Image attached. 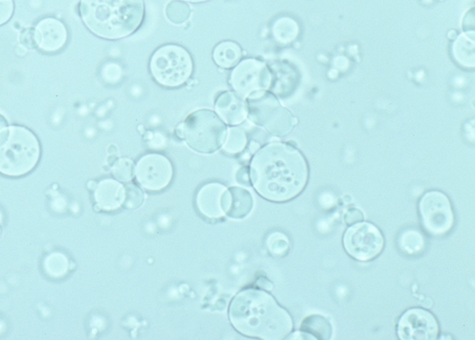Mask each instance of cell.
Instances as JSON below:
<instances>
[{
    "mask_svg": "<svg viewBox=\"0 0 475 340\" xmlns=\"http://www.w3.org/2000/svg\"><path fill=\"white\" fill-rule=\"evenodd\" d=\"M309 170L304 155L285 143L266 144L250 164V179L265 199L285 203L298 197L307 185Z\"/></svg>",
    "mask_w": 475,
    "mask_h": 340,
    "instance_id": "obj_1",
    "label": "cell"
},
{
    "mask_svg": "<svg viewBox=\"0 0 475 340\" xmlns=\"http://www.w3.org/2000/svg\"><path fill=\"white\" fill-rule=\"evenodd\" d=\"M229 319L239 333L265 340L285 339L294 327L290 314L259 289L239 293L230 305Z\"/></svg>",
    "mask_w": 475,
    "mask_h": 340,
    "instance_id": "obj_2",
    "label": "cell"
},
{
    "mask_svg": "<svg viewBox=\"0 0 475 340\" xmlns=\"http://www.w3.org/2000/svg\"><path fill=\"white\" fill-rule=\"evenodd\" d=\"M80 16L94 35L105 39L127 38L140 28L144 0H81Z\"/></svg>",
    "mask_w": 475,
    "mask_h": 340,
    "instance_id": "obj_3",
    "label": "cell"
},
{
    "mask_svg": "<svg viewBox=\"0 0 475 340\" xmlns=\"http://www.w3.org/2000/svg\"><path fill=\"white\" fill-rule=\"evenodd\" d=\"M40 158V142L26 128L11 125L0 132V174L22 176L35 169Z\"/></svg>",
    "mask_w": 475,
    "mask_h": 340,
    "instance_id": "obj_4",
    "label": "cell"
},
{
    "mask_svg": "<svg viewBox=\"0 0 475 340\" xmlns=\"http://www.w3.org/2000/svg\"><path fill=\"white\" fill-rule=\"evenodd\" d=\"M227 125L214 111L199 110L178 125L176 135L197 152L210 154L223 147Z\"/></svg>",
    "mask_w": 475,
    "mask_h": 340,
    "instance_id": "obj_5",
    "label": "cell"
},
{
    "mask_svg": "<svg viewBox=\"0 0 475 340\" xmlns=\"http://www.w3.org/2000/svg\"><path fill=\"white\" fill-rule=\"evenodd\" d=\"M149 69L159 85L178 88L184 85L193 75V61L187 50L175 44H168L152 55Z\"/></svg>",
    "mask_w": 475,
    "mask_h": 340,
    "instance_id": "obj_6",
    "label": "cell"
},
{
    "mask_svg": "<svg viewBox=\"0 0 475 340\" xmlns=\"http://www.w3.org/2000/svg\"><path fill=\"white\" fill-rule=\"evenodd\" d=\"M248 116L254 124L265 128L273 135L283 136L291 132L298 120L283 108L271 94L263 91L249 97Z\"/></svg>",
    "mask_w": 475,
    "mask_h": 340,
    "instance_id": "obj_7",
    "label": "cell"
},
{
    "mask_svg": "<svg viewBox=\"0 0 475 340\" xmlns=\"http://www.w3.org/2000/svg\"><path fill=\"white\" fill-rule=\"evenodd\" d=\"M419 214L422 225L430 235L445 236L454 227V209L443 192L433 191L424 194L419 202Z\"/></svg>",
    "mask_w": 475,
    "mask_h": 340,
    "instance_id": "obj_8",
    "label": "cell"
},
{
    "mask_svg": "<svg viewBox=\"0 0 475 340\" xmlns=\"http://www.w3.org/2000/svg\"><path fill=\"white\" fill-rule=\"evenodd\" d=\"M343 246L355 260L369 261L379 257L385 246L382 231L376 225L360 222L350 227L343 237Z\"/></svg>",
    "mask_w": 475,
    "mask_h": 340,
    "instance_id": "obj_9",
    "label": "cell"
},
{
    "mask_svg": "<svg viewBox=\"0 0 475 340\" xmlns=\"http://www.w3.org/2000/svg\"><path fill=\"white\" fill-rule=\"evenodd\" d=\"M272 74L263 61L247 58L239 62L233 69L229 84L243 98H249L270 89Z\"/></svg>",
    "mask_w": 475,
    "mask_h": 340,
    "instance_id": "obj_10",
    "label": "cell"
},
{
    "mask_svg": "<svg viewBox=\"0 0 475 340\" xmlns=\"http://www.w3.org/2000/svg\"><path fill=\"white\" fill-rule=\"evenodd\" d=\"M135 177L147 191H163L171 182L173 167L166 156L151 153L138 161L135 166Z\"/></svg>",
    "mask_w": 475,
    "mask_h": 340,
    "instance_id": "obj_11",
    "label": "cell"
},
{
    "mask_svg": "<svg viewBox=\"0 0 475 340\" xmlns=\"http://www.w3.org/2000/svg\"><path fill=\"white\" fill-rule=\"evenodd\" d=\"M397 334L402 340H435L440 334V324L430 312L412 308L400 317Z\"/></svg>",
    "mask_w": 475,
    "mask_h": 340,
    "instance_id": "obj_12",
    "label": "cell"
},
{
    "mask_svg": "<svg viewBox=\"0 0 475 340\" xmlns=\"http://www.w3.org/2000/svg\"><path fill=\"white\" fill-rule=\"evenodd\" d=\"M229 197L226 186L218 183H207L197 194V208L207 218L220 219L229 209Z\"/></svg>",
    "mask_w": 475,
    "mask_h": 340,
    "instance_id": "obj_13",
    "label": "cell"
},
{
    "mask_svg": "<svg viewBox=\"0 0 475 340\" xmlns=\"http://www.w3.org/2000/svg\"><path fill=\"white\" fill-rule=\"evenodd\" d=\"M68 32L65 25L57 18H44L36 25L33 41L41 51L55 52L65 46Z\"/></svg>",
    "mask_w": 475,
    "mask_h": 340,
    "instance_id": "obj_14",
    "label": "cell"
},
{
    "mask_svg": "<svg viewBox=\"0 0 475 340\" xmlns=\"http://www.w3.org/2000/svg\"><path fill=\"white\" fill-rule=\"evenodd\" d=\"M215 110L221 119L230 125H240L248 116L246 100L233 91H224L217 97Z\"/></svg>",
    "mask_w": 475,
    "mask_h": 340,
    "instance_id": "obj_15",
    "label": "cell"
},
{
    "mask_svg": "<svg viewBox=\"0 0 475 340\" xmlns=\"http://www.w3.org/2000/svg\"><path fill=\"white\" fill-rule=\"evenodd\" d=\"M94 199L100 209L118 210L123 205L125 188L120 182L113 179L102 180L94 188Z\"/></svg>",
    "mask_w": 475,
    "mask_h": 340,
    "instance_id": "obj_16",
    "label": "cell"
},
{
    "mask_svg": "<svg viewBox=\"0 0 475 340\" xmlns=\"http://www.w3.org/2000/svg\"><path fill=\"white\" fill-rule=\"evenodd\" d=\"M229 191V205L227 209V215L233 219H244L248 216L252 211L253 202L252 195L246 189L241 188H231Z\"/></svg>",
    "mask_w": 475,
    "mask_h": 340,
    "instance_id": "obj_17",
    "label": "cell"
},
{
    "mask_svg": "<svg viewBox=\"0 0 475 340\" xmlns=\"http://www.w3.org/2000/svg\"><path fill=\"white\" fill-rule=\"evenodd\" d=\"M243 52L238 43L224 41L219 43L213 51V60L223 69L233 68L240 62Z\"/></svg>",
    "mask_w": 475,
    "mask_h": 340,
    "instance_id": "obj_18",
    "label": "cell"
},
{
    "mask_svg": "<svg viewBox=\"0 0 475 340\" xmlns=\"http://www.w3.org/2000/svg\"><path fill=\"white\" fill-rule=\"evenodd\" d=\"M474 33H462L458 36L452 47L454 60L466 68L474 67Z\"/></svg>",
    "mask_w": 475,
    "mask_h": 340,
    "instance_id": "obj_19",
    "label": "cell"
},
{
    "mask_svg": "<svg viewBox=\"0 0 475 340\" xmlns=\"http://www.w3.org/2000/svg\"><path fill=\"white\" fill-rule=\"evenodd\" d=\"M397 244L402 252L407 255L416 256L424 252L426 249L427 242L420 231L408 228L400 234L397 239Z\"/></svg>",
    "mask_w": 475,
    "mask_h": 340,
    "instance_id": "obj_20",
    "label": "cell"
},
{
    "mask_svg": "<svg viewBox=\"0 0 475 340\" xmlns=\"http://www.w3.org/2000/svg\"><path fill=\"white\" fill-rule=\"evenodd\" d=\"M302 339L309 334L310 339H330L332 336V326L325 317L313 314L307 317L302 325Z\"/></svg>",
    "mask_w": 475,
    "mask_h": 340,
    "instance_id": "obj_21",
    "label": "cell"
},
{
    "mask_svg": "<svg viewBox=\"0 0 475 340\" xmlns=\"http://www.w3.org/2000/svg\"><path fill=\"white\" fill-rule=\"evenodd\" d=\"M299 25L294 19L283 16L277 19L272 26V35L275 40L282 45L291 43L299 35Z\"/></svg>",
    "mask_w": 475,
    "mask_h": 340,
    "instance_id": "obj_22",
    "label": "cell"
},
{
    "mask_svg": "<svg viewBox=\"0 0 475 340\" xmlns=\"http://www.w3.org/2000/svg\"><path fill=\"white\" fill-rule=\"evenodd\" d=\"M69 260L62 253L50 254L44 260V271L49 277L59 278L67 275L69 271Z\"/></svg>",
    "mask_w": 475,
    "mask_h": 340,
    "instance_id": "obj_23",
    "label": "cell"
},
{
    "mask_svg": "<svg viewBox=\"0 0 475 340\" xmlns=\"http://www.w3.org/2000/svg\"><path fill=\"white\" fill-rule=\"evenodd\" d=\"M247 144L246 133L238 127L229 128L226 141L223 144L224 152L229 154H238L244 152Z\"/></svg>",
    "mask_w": 475,
    "mask_h": 340,
    "instance_id": "obj_24",
    "label": "cell"
},
{
    "mask_svg": "<svg viewBox=\"0 0 475 340\" xmlns=\"http://www.w3.org/2000/svg\"><path fill=\"white\" fill-rule=\"evenodd\" d=\"M190 8L181 0H172L166 9V18L174 24H183L190 16Z\"/></svg>",
    "mask_w": 475,
    "mask_h": 340,
    "instance_id": "obj_25",
    "label": "cell"
},
{
    "mask_svg": "<svg viewBox=\"0 0 475 340\" xmlns=\"http://www.w3.org/2000/svg\"><path fill=\"white\" fill-rule=\"evenodd\" d=\"M113 174L119 182L129 183L135 176V166L132 159H118L113 164Z\"/></svg>",
    "mask_w": 475,
    "mask_h": 340,
    "instance_id": "obj_26",
    "label": "cell"
},
{
    "mask_svg": "<svg viewBox=\"0 0 475 340\" xmlns=\"http://www.w3.org/2000/svg\"><path fill=\"white\" fill-rule=\"evenodd\" d=\"M269 252L277 257H283L288 253L290 242L285 234L274 232L269 235L266 241Z\"/></svg>",
    "mask_w": 475,
    "mask_h": 340,
    "instance_id": "obj_27",
    "label": "cell"
},
{
    "mask_svg": "<svg viewBox=\"0 0 475 340\" xmlns=\"http://www.w3.org/2000/svg\"><path fill=\"white\" fill-rule=\"evenodd\" d=\"M125 188V199L123 206L127 209H136L140 208L144 202V196L143 191L135 183H127Z\"/></svg>",
    "mask_w": 475,
    "mask_h": 340,
    "instance_id": "obj_28",
    "label": "cell"
},
{
    "mask_svg": "<svg viewBox=\"0 0 475 340\" xmlns=\"http://www.w3.org/2000/svg\"><path fill=\"white\" fill-rule=\"evenodd\" d=\"M13 13V0H0V25L6 23Z\"/></svg>",
    "mask_w": 475,
    "mask_h": 340,
    "instance_id": "obj_29",
    "label": "cell"
},
{
    "mask_svg": "<svg viewBox=\"0 0 475 340\" xmlns=\"http://www.w3.org/2000/svg\"><path fill=\"white\" fill-rule=\"evenodd\" d=\"M364 216L362 212L358 210L357 208L349 209V210L346 212L345 216H344V221L349 225L362 222Z\"/></svg>",
    "mask_w": 475,
    "mask_h": 340,
    "instance_id": "obj_30",
    "label": "cell"
},
{
    "mask_svg": "<svg viewBox=\"0 0 475 340\" xmlns=\"http://www.w3.org/2000/svg\"><path fill=\"white\" fill-rule=\"evenodd\" d=\"M6 127H7L6 119H5L4 117L1 115V114H0V132H1V130L5 129V128Z\"/></svg>",
    "mask_w": 475,
    "mask_h": 340,
    "instance_id": "obj_31",
    "label": "cell"
},
{
    "mask_svg": "<svg viewBox=\"0 0 475 340\" xmlns=\"http://www.w3.org/2000/svg\"><path fill=\"white\" fill-rule=\"evenodd\" d=\"M185 1L193 2V4H200V2L208 1V0H185Z\"/></svg>",
    "mask_w": 475,
    "mask_h": 340,
    "instance_id": "obj_32",
    "label": "cell"
},
{
    "mask_svg": "<svg viewBox=\"0 0 475 340\" xmlns=\"http://www.w3.org/2000/svg\"><path fill=\"white\" fill-rule=\"evenodd\" d=\"M96 185H97L96 183L90 182V183H88V188H90L91 189H93V191H94V188H96Z\"/></svg>",
    "mask_w": 475,
    "mask_h": 340,
    "instance_id": "obj_33",
    "label": "cell"
},
{
    "mask_svg": "<svg viewBox=\"0 0 475 340\" xmlns=\"http://www.w3.org/2000/svg\"><path fill=\"white\" fill-rule=\"evenodd\" d=\"M1 220H2L1 212H0V222H1Z\"/></svg>",
    "mask_w": 475,
    "mask_h": 340,
    "instance_id": "obj_34",
    "label": "cell"
},
{
    "mask_svg": "<svg viewBox=\"0 0 475 340\" xmlns=\"http://www.w3.org/2000/svg\"><path fill=\"white\" fill-rule=\"evenodd\" d=\"M0 235H1V227H0Z\"/></svg>",
    "mask_w": 475,
    "mask_h": 340,
    "instance_id": "obj_35",
    "label": "cell"
}]
</instances>
